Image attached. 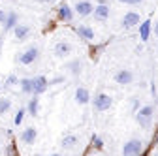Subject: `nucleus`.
<instances>
[{
	"label": "nucleus",
	"mask_w": 158,
	"mask_h": 156,
	"mask_svg": "<svg viewBox=\"0 0 158 156\" xmlns=\"http://www.w3.org/2000/svg\"><path fill=\"white\" fill-rule=\"evenodd\" d=\"M19 87H21V92H25V94H32V88H34L30 77H23V79H19Z\"/></svg>",
	"instance_id": "6ab92c4d"
},
{
	"label": "nucleus",
	"mask_w": 158,
	"mask_h": 156,
	"mask_svg": "<svg viewBox=\"0 0 158 156\" xmlns=\"http://www.w3.org/2000/svg\"><path fill=\"white\" fill-rule=\"evenodd\" d=\"M0 51H2V38H0Z\"/></svg>",
	"instance_id": "2f4dec72"
},
{
	"label": "nucleus",
	"mask_w": 158,
	"mask_h": 156,
	"mask_svg": "<svg viewBox=\"0 0 158 156\" xmlns=\"http://www.w3.org/2000/svg\"><path fill=\"white\" fill-rule=\"evenodd\" d=\"M75 145H77V135L68 133V135H64V138H62V147L64 149H73Z\"/></svg>",
	"instance_id": "aec40b11"
},
{
	"label": "nucleus",
	"mask_w": 158,
	"mask_h": 156,
	"mask_svg": "<svg viewBox=\"0 0 158 156\" xmlns=\"http://www.w3.org/2000/svg\"><path fill=\"white\" fill-rule=\"evenodd\" d=\"M4 21H6V11H4V10H0V25H2Z\"/></svg>",
	"instance_id": "bb28decb"
},
{
	"label": "nucleus",
	"mask_w": 158,
	"mask_h": 156,
	"mask_svg": "<svg viewBox=\"0 0 158 156\" xmlns=\"http://www.w3.org/2000/svg\"><path fill=\"white\" fill-rule=\"evenodd\" d=\"M92 105H94L96 111H107V109L113 105V98H111L109 94H106V92H100V94L94 96Z\"/></svg>",
	"instance_id": "20e7f679"
},
{
	"label": "nucleus",
	"mask_w": 158,
	"mask_h": 156,
	"mask_svg": "<svg viewBox=\"0 0 158 156\" xmlns=\"http://www.w3.org/2000/svg\"><path fill=\"white\" fill-rule=\"evenodd\" d=\"M38 56H40V49L36 45H30L27 47L21 55H19V64H23V66H30L38 60Z\"/></svg>",
	"instance_id": "f03ea898"
},
{
	"label": "nucleus",
	"mask_w": 158,
	"mask_h": 156,
	"mask_svg": "<svg viewBox=\"0 0 158 156\" xmlns=\"http://www.w3.org/2000/svg\"><path fill=\"white\" fill-rule=\"evenodd\" d=\"M139 23H141V19H139V13H135V11H128V13H124V17H123V27L124 28H132V27H139Z\"/></svg>",
	"instance_id": "9d476101"
},
{
	"label": "nucleus",
	"mask_w": 158,
	"mask_h": 156,
	"mask_svg": "<svg viewBox=\"0 0 158 156\" xmlns=\"http://www.w3.org/2000/svg\"><path fill=\"white\" fill-rule=\"evenodd\" d=\"M36 138H38V130L34 126H27L23 132H21V141L25 145H34L36 143Z\"/></svg>",
	"instance_id": "1a4fd4ad"
},
{
	"label": "nucleus",
	"mask_w": 158,
	"mask_h": 156,
	"mask_svg": "<svg viewBox=\"0 0 158 156\" xmlns=\"http://www.w3.org/2000/svg\"><path fill=\"white\" fill-rule=\"evenodd\" d=\"M152 32H154V36H156V38H158V21H156V23H154V28H152Z\"/></svg>",
	"instance_id": "c85d7f7f"
},
{
	"label": "nucleus",
	"mask_w": 158,
	"mask_h": 156,
	"mask_svg": "<svg viewBox=\"0 0 158 156\" xmlns=\"http://www.w3.org/2000/svg\"><path fill=\"white\" fill-rule=\"evenodd\" d=\"M151 32H152V21H151V19L141 21V23H139V40H141V42H149Z\"/></svg>",
	"instance_id": "9b49d317"
},
{
	"label": "nucleus",
	"mask_w": 158,
	"mask_h": 156,
	"mask_svg": "<svg viewBox=\"0 0 158 156\" xmlns=\"http://www.w3.org/2000/svg\"><path fill=\"white\" fill-rule=\"evenodd\" d=\"M13 85H19V79H17V75H8L6 77V81H4V87H13Z\"/></svg>",
	"instance_id": "5701e85b"
},
{
	"label": "nucleus",
	"mask_w": 158,
	"mask_h": 156,
	"mask_svg": "<svg viewBox=\"0 0 158 156\" xmlns=\"http://www.w3.org/2000/svg\"><path fill=\"white\" fill-rule=\"evenodd\" d=\"M118 2H123V4H130V6H135V4H141L143 0H118Z\"/></svg>",
	"instance_id": "a878e982"
},
{
	"label": "nucleus",
	"mask_w": 158,
	"mask_h": 156,
	"mask_svg": "<svg viewBox=\"0 0 158 156\" xmlns=\"http://www.w3.org/2000/svg\"><path fill=\"white\" fill-rule=\"evenodd\" d=\"M34 156H42V154H34Z\"/></svg>",
	"instance_id": "473e14b6"
},
{
	"label": "nucleus",
	"mask_w": 158,
	"mask_h": 156,
	"mask_svg": "<svg viewBox=\"0 0 158 156\" xmlns=\"http://www.w3.org/2000/svg\"><path fill=\"white\" fill-rule=\"evenodd\" d=\"M113 79L117 85H130L134 81V72L132 70H118Z\"/></svg>",
	"instance_id": "0eeeda50"
},
{
	"label": "nucleus",
	"mask_w": 158,
	"mask_h": 156,
	"mask_svg": "<svg viewBox=\"0 0 158 156\" xmlns=\"http://www.w3.org/2000/svg\"><path fill=\"white\" fill-rule=\"evenodd\" d=\"M2 87H4V83H2V79H0V90H2Z\"/></svg>",
	"instance_id": "7c9ffc66"
},
{
	"label": "nucleus",
	"mask_w": 158,
	"mask_h": 156,
	"mask_svg": "<svg viewBox=\"0 0 158 156\" xmlns=\"http://www.w3.org/2000/svg\"><path fill=\"white\" fill-rule=\"evenodd\" d=\"M58 19H60V21L70 23L72 19H73V8H70L68 4H62L60 8H58Z\"/></svg>",
	"instance_id": "f3484780"
},
{
	"label": "nucleus",
	"mask_w": 158,
	"mask_h": 156,
	"mask_svg": "<svg viewBox=\"0 0 158 156\" xmlns=\"http://www.w3.org/2000/svg\"><path fill=\"white\" fill-rule=\"evenodd\" d=\"M55 56H58V58H66V56H70L72 55V51H73V47H72V43H68V42H58V43H55Z\"/></svg>",
	"instance_id": "6e6552de"
},
{
	"label": "nucleus",
	"mask_w": 158,
	"mask_h": 156,
	"mask_svg": "<svg viewBox=\"0 0 158 156\" xmlns=\"http://www.w3.org/2000/svg\"><path fill=\"white\" fill-rule=\"evenodd\" d=\"M92 15H94L96 21H106L109 17V4H96Z\"/></svg>",
	"instance_id": "ddd939ff"
},
{
	"label": "nucleus",
	"mask_w": 158,
	"mask_h": 156,
	"mask_svg": "<svg viewBox=\"0 0 158 156\" xmlns=\"http://www.w3.org/2000/svg\"><path fill=\"white\" fill-rule=\"evenodd\" d=\"M68 68L72 70V73H73V75H79V73H81V62H79V60L72 62V64H70Z\"/></svg>",
	"instance_id": "b1692460"
},
{
	"label": "nucleus",
	"mask_w": 158,
	"mask_h": 156,
	"mask_svg": "<svg viewBox=\"0 0 158 156\" xmlns=\"http://www.w3.org/2000/svg\"><path fill=\"white\" fill-rule=\"evenodd\" d=\"M92 143H94V147H96V149H102V147H104L102 138H100V135H96V133L92 135Z\"/></svg>",
	"instance_id": "393cba45"
},
{
	"label": "nucleus",
	"mask_w": 158,
	"mask_h": 156,
	"mask_svg": "<svg viewBox=\"0 0 158 156\" xmlns=\"http://www.w3.org/2000/svg\"><path fill=\"white\" fill-rule=\"evenodd\" d=\"M92 11H94V6L89 0H77L73 6V13L79 17H89V15H92Z\"/></svg>",
	"instance_id": "39448f33"
},
{
	"label": "nucleus",
	"mask_w": 158,
	"mask_h": 156,
	"mask_svg": "<svg viewBox=\"0 0 158 156\" xmlns=\"http://www.w3.org/2000/svg\"><path fill=\"white\" fill-rule=\"evenodd\" d=\"M32 85H34L32 96H42V94L49 88V81H47V77H44V75L34 77V79H32Z\"/></svg>",
	"instance_id": "423d86ee"
},
{
	"label": "nucleus",
	"mask_w": 158,
	"mask_h": 156,
	"mask_svg": "<svg viewBox=\"0 0 158 156\" xmlns=\"http://www.w3.org/2000/svg\"><path fill=\"white\" fill-rule=\"evenodd\" d=\"M10 109H11V100L6 98V96H4V98H0V117L6 115Z\"/></svg>",
	"instance_id": "412c9836"
},
{
	"label": "nucleus",
	"mask_w": 158,
	"mask_h": 156,
	"mask_svg": "<svg viewBox=\"0 0 158 156\" xmlns=\"http://www.w3.org/2000/svg\"><path fill=\"white\" fill-rule=\"evenodd\" d=\"M49 156H62V154H58V152H55V154H49Z\"/></svg>",
	"instance_id": "c756f323"
},
{
	"label": "nucleus",
	"mask_w": 158,
	"mask_h": 156,
	"mask_svg": "<svg viewBox=\"0 0 158 156\" xmlns=\"http://www.w3.org/2000/svg\"><path fill=\"white\" fill-rule=\"evenodd\" d=\"M90 100H92V98H90L89 88H85V87H77V88H75V102H77L79 105H87Z\"/></svg>",
	"instance_id": "f8f14e48"
},
{
	"label": "nucleus",
	"mask_w": 158,
	"mask_h": 156,
	"mask_svg": "<svg viewBox=\"0 0 158 156\" xmlns=\"http://www.w3.org/2000/svg\"><path fill=\"white\" fill-rule=\"evenodd\" d=\"M154 156H158V152H154Z\"/></svg>",
	"instance_id": "72a5a7b5"
},
{
	"label": "nucleus",
	"mask_w": 158,
	"mask_h": 156,
	"mask_svg": "<svg viewBox=\"0 0 158 156\" xmlns=\"http://www.w3.org/2000/svg\"><path fill=\"white\" fill-rule=\"evenodd\" d=\"M19 25V17H17V13L15 11H8L6 13V21H4V30L8 32V30H11L13 32V28Z\"/></svg>",
	"instance_id": "dca6fc26"
},
{
	"label": "nucleus",
	"mask_w": 158,
	"mask_h": 156,
	"mask_svg": "<svg viewBox=\"0 0 158 156\" xmlns=\"http://www.w3.org/2000/svg\"><path fill=\"white\" fill-rule=\"evenodd\" d=\"M152 117H154V105H143L137 109L135 113V121L141 128H149L152 122Z\"/></svg>",
	"instance_id": "f257e3e1"
},
{
	"label": "nucleus",
	"mask_w": 158,
	"mask_h": 156,
	"mask_svg": "<svg viewBox=\"0 0 158 156\" xmlns=\"http://www.w3.org/2000/svg\"><path fill=\"white\" fill-rule=\"evenodd\" d=\"M13 36H15V40L25 42L27 38L30 36V27H28V25H17V27L13 28Z\"/></svg>",
	"instance_id": "2eb2a0df"
},
{
	"label": "nucleus",
	"mask_w": 158,
	"mask_h": 156,
	"mask_svg": "<svg viewBox=\"0 0 158 156\" xmlns=\"http://www.w3.org/2000/svg\"><path fill=\"white\" fill-rule=\"evenodd\" d=\"M156 104H158V100H156Z\"/></svg>",
	"instance_id": "f704fd0d"
},
{
	"label": "nucleus",
	"mask_w": 158,
	"mask_h": 156,
	"mask_svg": "<svg viewBox=\"0 0 158 156\" xmlns=\"http://www.w3.org/2000/svg\"><path fill=\"white\" fill-rule=\"evenodd\" d=\"M38 111H40V96H32V98L28 100V105H27V113L36 117Z\"/></svg>",
	"instance_id": "a211bd4d"
},
{
	"label": "nucleus",
	"mask_w": 158,
	"mask_h": 156,
	"mask_svg": "<svg viewBox=\"0 0 158 156\" xmlns=\"http://www.w3.org/2000/svg\"><path fill=\"white\" fill-rule=\"evenodd\" d=\"M143 152V141L141 139H130L123 145V156H139Z\"/></svg>",
	"instance_id": "7ed1b4c3"
},
{
	"label": "nucleus",
	"mask_w": 158,
	"mask_h": 156,
	"mask_svg": "<svg viewBox=\"0 0 158 156\" xmlns=\"http://www.w3.org/2000/svg\"><path fill=\"white\" fill-rule=\"evenodd\" d=\"M25 115H27V107H21V109H19V111L15 113V119H13V124H15V126H19V124L23 122V119H25Z\"/></svg>",
	"instance_id": "4be33fe9"
},
{
	"label": "nucleus",
	"mask_w": 158,
	"mask_h": 156,
	"mask_svg": "<svg viewBox=\"0 0 158 156\" xmlns=\"http://www.w3.org/2000/svg\"><path fill=\"white\" fill-rule=\"evenodd\" d=\"M36 2H40V4H51V2H55V0H36Z\"/></svg>",
	"instance_id": "cd10ccee"
},
{
	"label": "nucleus",
	"mask_w": 158,
	"mask_h": 156,
	"mask_svg": "<svg viewBox=\"0 0 158 156\" xmlns=\"http://www.w3.org/2000/svg\"><path fill=\"white\" fill-rule=\"evenodd\" d=\"M75 32H77L79 38H81V40H85V42H92V40H94V30H92L89 25H79V27H75Z\"/></svg>",
	"instance_id": "4468645a"
}]
</instances>
